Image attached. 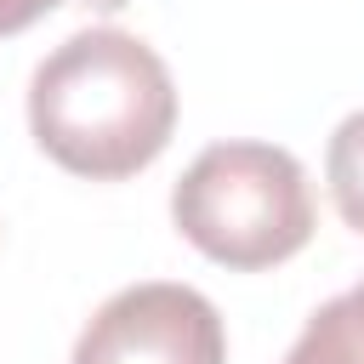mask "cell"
Instances as JSON below:
<instances>
[{"label":"cell","instance_id":"cell-1","mask_svg":"<svg viewBox=\"0 0 364 364\" xmlns=\"http://www.w3.org/2000/svg\"><path fill=\"white\" fill-rule=\"evenodd\" d=\"M28 131L40 154L91 182L148 171L176 131L165 57L125 28L68 34L28 80Z\"/></svg>","mask_w":364,"mask_h":364},{"label":"cell","instance_id":"cell-2","mask_svg":"<svg viewBox=\"0 0 364 364\" xmlns=\"http://www.w3.org/2000/svg\"><path fill=\"white\" fill-rule=\"evenodd\" d=\"M171 222L199 256L262 273L313 239V188L279 142H210L171 188Z\"/></svg>","mask_w":364,"mask_h":364},{"label":"cell","instance_id":"cell-3","mask_svg":"<svg viewBox=\"0 0 364 364\" xmlns=\"http://www.w3.org/2000/svg\"><path fill=\"white\" fill-rule=\"evenodd\" d=\"M68 364H228V330L193 284L148 279L91 313Z\"/></svg>","mask_w":364,"mask_h":364},{"label":"cell","instance_id":"cell-4","mask_svg":"<svg viewBox=\"0 0 364 364\" xmlns=\"http://www.w3.org/2000/svg\"><path fill=\"white\" fill-rule=\"evenodd\" d=\"M284 364H364V279L301 324Z\"/></svg>","mask_w":364,"mask_h":364},{"label":"cell","instance_id":"cell-5","mask_svg":"<svg viewBox=\"0 0 364 364\" xmlns=\"http://www.w3.org/2000/svg\"><path fill=\"white\" fill-rule=\"evenodd\" d=\"M324 182H330V199H336L341 222L364 233V108L347 114V119L330 131V148H324Z\"/></svg>","mask_w":364,"mask_h":364},{"label":"cell","instance_id":"cell-6","mask_svg":"<svg viewBox=\"0 0 364 364\" xmlns=\"http://www.w3.org/2000/svg\"><path fill=\"white\" fill-rule=\"evenodd\" d=\"M46 11H51V0H0V34H23Z\"/></svg>","mask_w":364,"mask_h":364},{"label":"cell","instance_id":"cell-7","mask_svg":"<svg viewBox=\"0 0 364 364\" xmlns=\"http://www.w3.org/2000/svg\"><path fill=\"white\" fill-rule=\"evenodd\" d=\"M57 6H85V11H119L125 0H51V11H57Z\"/></svg>","mask_w":364,"mask_h":364}]
</instances>
